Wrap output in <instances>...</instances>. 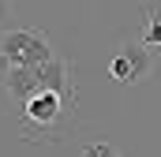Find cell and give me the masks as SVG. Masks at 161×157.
I'll return each mask as SVG.
<instances>
[{
    "label": "cell",
    "mask_w": 161,
    "mask_h": 157,
    "mask_svg": "<svg viewBox=\"0 0 161 157\" xmlns=\"http://www.w3.org/2000/svg\"><path fill=\"white\" fill-rule=\"evenodd\" d=\"M75 105H79V90L71 86H41L34 97H26V105L15 112V127L23 138L30 142H56L75 127Z\"/></svg>",
    "instance_id": "cell-1"
},
{
    "label": "cell",
    "mask_w": 161,
    "mask_h": 157,
    "mask_svg": "<svg viewBox=\"0 0 161 157\" xmlns=\"http://www.w3.org/2000/svg\"><path fill=\"white\" fill-rule=\"evenodd\" d=\"M56 52H53V41L45 30H8L0 34V64L4 68H38L49 64Z\"/></svg>",
    "instance_id": "cell-2"
},
{
    "label": "cell",
    "mask_w": 161,
    "mask_h": 157,
    "mask_svg": "<svg viewBox=\"0 0 161 157\" xmlns=\"http://www.w3.org/2000/svg\"><path fill=\"white\" fill-rule=\"evenodd\" d=\"M120 52L131 60V71H135V82H142V78L150 75V68H154V60H158V52L154 49H146L142 41L135 38V41H124L120 45Z\"/></svg>",
    "instance_id": "cell-3"
},
{
    "label": "cell",
    "mask_w": 161,
    "mask_h": 157,
    "mask_svg": "<svg viewBox=\"0 0 161 157\" xmlns=\"http://www.w3.org/2000/svg\"><path fill=\"white\" fill-rule=\"evenodd\" d=\"M139 41H142L146 49L161 52V4H158V0H146V8H142V30H139Z\"/></svg>",
    "instance_id": "cell-4"
},
{
    "label": "cell",
    "mask_w": 161,
    "mask_h": 157,
    "mask_svg": "<svg viewBox=\"0 0 161 157\" xmlns=\"http://www.w3.org/2000/svg\"><path fill=\"white\" fill-rule=\"evenodd\" d=\"M109 75H113V82H120V86H135L131 60H127L124 52H116V56H113V64H109Z\"/></svg>",
    "instance_id": "cell-5"
},
{
    "label": "cell",
    "mask_w": 161,
    "mask_h": 157,
    "mask_svg": "<svg viewBox=\"0 0 161 157\" xmlns=\"http://www.w3.org/2000/svg\"><path fill=\"white\" fill-rule=\"evenodd\" d=\"M79 157H120V150H116L109 138H101V142H86L79 150Z\"/></svg>",
    "instance_id": "cell-6"
},
{
    "label": "cell",
    "mask_w": 161,
    "mask_h": 157,
    "mask_svg": "<svg viewBox=\"0 0 161 157\" xmlns=\"http://www.w3.org/2000/svg\"><path fill=\"white\" fill-rule=\"evenodd\" d=\"M11 19H15L11 0H0V34H8V30H11Z\"/></svg>",
    "instance_id": "cell-7"
}]
</instances>
